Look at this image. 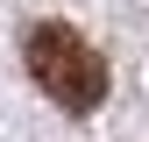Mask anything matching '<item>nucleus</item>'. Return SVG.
Masks as SVG:
<instances>
[{
  "mask_svg": "<svg viewBox=\"0 0 149 142\" xmlns=\"http://www.w3.org/2000/svg\"><path fill=\"white\" fill-rule=\"evenodd\" d=\"M22 57H29V78L43 85L64 114H92V106L107 100V85H114L107 78V57L78 29H64V22H36L29 43H22Z\"/></svg>",
  "mask_w": 149,
  "mask_h": 142,
  "instance_id": "obj_1",
  "label": "nucleus"
}]
</instances>
